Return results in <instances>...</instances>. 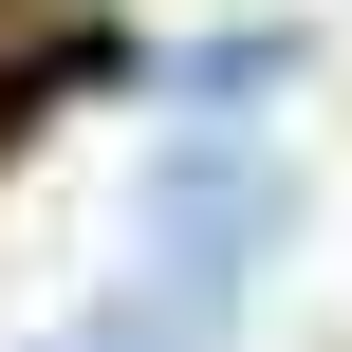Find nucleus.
I'll use <instances>...</instances> for the list:
<instances>
[{"label":"nucleus","instance_id":"f257e3e1","mask_svg":"<svg viewBox=\"0 0 352 352\" xmlns=\"http://www.w3.org/2000/svg\"><path fill=\"white\" fill-rule=\"evenodd\" d=\"M130 241L167 260L186 316H223V297L297 241V167H278V148H167V167L130 186Z\"/></svg>","mask_w":352,"mask_h":352},{"label":"nucleus","instance_id":"f03ea898","mask_svg":"<svg viewBox=\"0 0 352 352\" xmlns=\"http://www.w3.org/2000/svg\"><path fill=\"white\" fill-rule=\"evenodd\" d=\"M278 74H297V37H204V56H186L204 111H241V93H278Z\"/></svg>","mask_w":352,"mask_h":352}]
</instances>
